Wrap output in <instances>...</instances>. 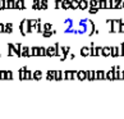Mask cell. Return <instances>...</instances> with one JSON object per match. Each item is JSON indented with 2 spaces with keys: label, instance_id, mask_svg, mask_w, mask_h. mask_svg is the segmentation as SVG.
I'll list each match as a JSON object with an SVG mask.
<instances>
[{
  "label": "cell",
  "instance_id": "obj_31",
  "mask_svg": "<svg viewBox=\"0 0 124 119\" xmlns=\"http://www.w3.org/2000/svg\"><path fill=\"white\" fill-rule=\"evenodd\" d=\"M88 8H99L97 0H90L88 1Z\"/></svg>",
  "mask_w": 124,
  "mask_h": 119
},
{
  "label": "cell",
  "instance_id": "obj_11",
  "mask_svg": "<svg viewBox=\"0 0 124 119\" xmlns=\"http://www.w3.org/2000/svg\"><path fill=\"white\" fill-rule=\"evenodd\" d=\"M5 9H16V0H5Z\"/></svg>",
  "mask_w": 124,
  "mask_h": 119
},
{
  "label": "cell",
  "instance_id": "obj_42",
  "mask_svg": "<svg viewBox=\"0 0 124 119\" xmlns=\"http://www.w3.org/2000/svg\"><path fill=\"white\" fill-rule=\"evenodd\" d=\"M55 9H62V0H55Z\"/></svg>",
  "mask_w": 124,
  "mask_h": 119
},
{
  "label": "cell",
  "instance_id": "obj_35",
  "mask_svg": "<svg viewBox=\"0 0 124 119\" xmlns=\"http://www.w3.org/2000/svg\"><path fill=\"white\" fill-rule=\"evenodd\" d=\"M53 24L51 23H44L42 24V31H51Z\"/></svg>",
  "mask_w": 124,
  "mask_h": 119
},
{
  "label": "cell",
  "instance_id": "obj_19",
  "mask_svg": "<svg viewBox=\"0 0 124 119\" xmlns=\"http://www.w3.org/2000/svg\"><path fill=\"white\" fill-rule=\"evenodd\" d=\"M35 31L37 32V33H41V32H42V23H41V19H40V18L37 19V23H36Z\"/></svg>",
  "mask_w": 124,
  "mask_h": 119
},
{
  "label": "cell",
  "instance_id": "obj_45",
  "mask_svg": "<svg viewBox=\"0 0 124 119\" xmlns=\"http://www.w3.org/2000/svg\"><path fill=\"white\" fill-rule=\"evenodd\" d=\"M99 10V8H90L88 9V12H90V14H96Z\"/></svg>",
  "mask_w": 124,
  "mask_h": 119
},
{
  "label": "cell",
  "instance_id": "obj_34",
  "mask_svg": "<svg viewBox=\"0 0 124 119\" xmlns=\"http://www.w3.org/2000/svg\"><path fill=\"white\" fill-rule=\"evenodd\" d=\"M70 9L73 10L78 9V0H70Z\"/></svg>",
  "mask_w": 124,
  "mask_h": 119
},
{
  "label": "cell",
  "instance_id": "obj_5",
  "mask_svg": "<svg viewBox=\"0 0 124 119\" xmlns=\"http://www.w3.org/2000/svg\"><path fill=\"white\" fill-rule=\"evenodd\" d=\"M95 79H106V77H105V71H95Z\"/></svg>",
  "mask_w": 124,
  "mask_h": 119
},
{
  "label": "cell",
  "instance_id": "obj_29",
  "mask_svg": "<svg viewBox=\"0 0 124 119\" xmlns=\"http://www.w3.org/2000/svg\"><path fill=\"white\" fill-rule=\"evenodd\" d=\"M31 55L32 56H39V46H32L31 48Z\"/></svg>",
  "mask_w": 124,
  "mask_h": 119
},
{
  "label": "cell",
  "instance_id": "obj_23",
  "mask_svg": "<svg viewBox=\"0 0 124 119\" xmlns=\"http://www.w3.org/2000/svg\"><path fill=\"white\" fill-rule=\"evenodd\" d=\"M105 77H106V79H109V81H114V71L110 69L109 72H105Z\"/></svg>",
  "mask_w": 124,
  "mask_h": 119
},
{
  "label": "cell",
  "instance_id": "obj_39",
  "mask_svg": "<svg viewBox=\"0 0 124 119\" xmlns=\"http://www.w3.org/2000/svg\"><path fill=\"white\" fill-rule=\"evenodd\" d=\"M97 3H99V9H105L106 0H97Z\"/></svg>",
  "mask_w": 124,
  "mask_h": 119
},
{
  "label": "cell",
  "instance_id": "obj_9",
  "mask_svg": "<svg viewBox=\"0 0 124 119\" xmlns=\"http://www.w3.org/2000/svg\"><path fill=\"white\" fill-rule=\"evenodd\" d=\"M8 55L9 56H17V54H16V50H14V46H13V44L12 42H9L8 44Z\"/></svg>",
  "mask_w": 124,
  "mask_h": 119
},
{
  "label": "cell",
  "instance_id": "obj_18",
  "mask_svg": "<svg viewBox=\"0 0 124 119\" xmlns=\"http://www.w3.org/2000/svg\"><path fill=\"white\" fill-rule=\"evenodd\" d=\"M81 55L82 56H90V48L82 46L81 48Z\"/></svg>",
  "mask_w": 124,
  "mask_h": 119
},
{
  "label": "cell",
  "instance_id": "obj_28",
  "mask_svg": "<svg viewBox=\"0 0 124 119\" xmlns=\"http://www.w3.org/2000/svg\"><path fill=\"white\" fill-rule=\"evenodd\" d=\"M102 56H110V46H102Z\"/></svg>",
  "mask_w": 124,
  "mask_h": 119
},
{
  "label": "cell",
  "instance_id": "obj_2",
  "mask_svg": "<svg viewBox=\"0 0 124 119\" xmlns=\"http://www.w3.org/2000/svg\"><path fill=\"white\" fill-rule=\"evenodd\" d=\"M27 27H28V23H27V19L24 18V19H22L21 23H19V31H21V35L22 36H26L27 35Z\"/></svg>",
  "mask_w": 124,
  "mask_h": 119
},
{
  "label": "cell",
  "instance_id": "obj_4",
  "mask_svg": "<svg viewBox=\"0 0 124 119\" xmlns=\"http://www.w3.org/2000/svg\"><path fill=\"white\" fill-rule=\"evenodd\" d=\"M55 54H56V48H55V45L46 48V56H55Z\"/></svg>",
  "mask_w": 124,
  "mask_h": 119
},
{
  "label": "cell",
  "instance_id": "obj_16",
  "mask_svg": "<svg viewBox=\"0 0 124 119\" xmlns=\"http://www.w3.org/2000/svg\"><path fill=\"white\" fill-rule=\"evenodd\" d=\"M13 46H14V50H16L17 56H19V58H21V49H22V44H21V42H17V44H13Z\"/></svg>",
  "mask_w": 124,
  "mask_h": 119
},
{
  "label": "cell",
  "instance_id": "obj_25",
  "mask_svg": "<svg viewBox=\"0 0 124 119\" xmlns=\"http://www.w3.org/2000/svg\"><path fill=\"white\" fill-rule=\"evenodd\" d=\"M26 69H27V67L24 65V67H22L21 69L18 71V74H19V79H21V81L24 79V71H26Z\"/></svg>",
  "mask_w": 124,
  "mask_h": 119
},
{
  "label": "cell",
  "instance_id": "obj_30",
  "mask_svg": "<svg viewBox=\"0 0 124 119\" xmlns=\"http://www.w3.org/2000/svg\"><path fill=\"white\" fill-rule=\"evenodd\" d=\"M39 56H46V48L39 46Z\"/></svg>",
  "mask_w": 124,
  "mask_h": 119
},
{
  "label": "cell",
  "instance_id": "obj_13",
  "mask_svg": "<svg viewBox=\"0 0 124 119\" xmlns=\"http://www.w3.org/2000/svg\"><path fill=\"white\" fill-rule=\"evenodd\" d=\"M55 48H56V54H55V56H63L64 55V53H63V49H62V46H60V44L59 42H55Z\"/></svg>",
  "mask_w": 124,
  "mask_h": 119
},
{
  "label": "cell",
  "instance_id": "obj_47",
  "mask_svg": "<svg viewBox=\"0 0 124 119\" xmlns=\"http://www.w3.org/2000/svg\"><path fill=\"white\" fill-rule=\"evenodd\" d=\"M5 72L7 71H0V81L5 79Z\"/></svg>",
  "mask_w": 124,
  "mask_h": 119
},
{
  "label": "cell",
  "instance_id": "obj_21",
  "mask_svg": "<svg viewBox=\"0 0 124 119\" xmlns=\"http://www.w3.org/2000/svg\"><path fill=\"white\" fill-rule=\"evenodd\" d=\"M49 7V1L47 0H40V8H41V10H46Z\"/></svg>",
  "mask_w": 124,
  "mask_h": 119
},
{
  "label": "cell",
  "instance_id": "obj_27",
  "mask_svg": "<svg viewBox=\"0 0 124 119\" xmlns=\"http://www.w3.org/2000/svg\"><path fill=\"white\" fill-rule=\"evenodd\" d=\"M90 55L97 56V55H96V45L93 42H91V46H90Z\"/></svg>",
  "mask_w": 124,
  "mask_h": 119
},
{
  "label": "cell",
  "instance_id": "obj_32",
  "mask_svg": "<svg viewBox=\"0 0 124 119\" xmlns=\"http://www.w3.org/2000/svg\"><path fill=\"white\" fill-rule=\"evenodd\" d=\"M64 76H65V79H73L72 71H64Z\"/></svg>",
  "mask_w": 124,
  "mask_h": 119
},
{
  "label": "cell",
  "instance_id": "obj_15",
  "mask_svg": "<svg viewBox=\"0 0 124 119\" xmlns=\"http://www.w3.org/2000/svg\"><path fill=\"white\" fill-rule=\"evenodd\" d=\"M62 9L64 10L70 9V0H62Z\"/></svg>",
  "mask_w": 124,
  "mask_h": 119
},
{
  "label": "cell",
  "instance_id": "obj_26",
  "mask_svg": "<svg viewBox=\"0 0 124 119\" xmlns=\"http://www.w3.org/2000/svg\"><path fill=\"white\" fill-rule=\"evenodd\" d=\"M118 48V56H123V54H124V42H120V45Z\"/></svg>",
  "mask_w": 124,
  "mask_h": 119
},
{
  "label": "cell",
  "instance_id": "obj_7",
  "mask_svg": "<svg viewBox=\"0 0 124 119\" xmlns=\"http://www.w3.org/2000/svg\"><path fill=\"white\" fill-rule=\"evenodd\" d=\"M16 9H18V10H23V9H26L24 0H16Z\"/></svg>",
  "mask_w": 124,
  "mask_h": 119
},
{
  "label": "cell",
  "instance_id": "obj_43",
  "mask_svg": "<svg viewBox=\"0 0 124 119\" xmlns=\"http://www.w3.org/2000/svg\"><path fill=\"white\" fill-rule=\"evenodd\" d=\"M119 33H124V22L122 21L119 24Z\"/></svg>",
  "mask_w": 124,
  "mask_h": 119
},
{
  "label": "cell",
  "instance_id": "obj_12",
  "mask_svg": "<svg viewBox=\"0 0 124 119\" xmlns=\"http://www.w3.org/2000/svg\"><path fill=\"white\" fill-rule=\"evenodd\" d=\"M62 79H65L64 72H62V71H55V81H62Z\"/></svg>",
  "mask_w": 124,
  "mask_h": 119
},
{
  "label": "cell",
  "instance_id": "obj_17",
  "mask_svg": "<svg viewBox=\"0 0 124 119\" xmlns=\"http://www.w3.org/2000/svg\"><path fill=\"white\" fill-rule=\"evenodd\" d=\"M4 33H8V35L13 33V23H5V30H4Z\"/></svg>",
  "mask_w": 124,
  "mask_h": 119
},
{
  "label": "cell",
  "instance_id": "obj_51",
  "mask_svg": "<svg viewBox=\"0 0 124 119\" xmlns=\"http://www.w3.org/2000/svg\"><path fill=\"white\" fill-rule=\"evenodd\" d=\"M122 73H123V81H124V71H123Z\"/></svg>",
  "mask_w": 124,
  "mask_h": 119
},
{
  "label": "cell",
  "instance_id": "obj_22",
  "mask_svg": "<svg viewBox=\"0 0 124 119\" xmlns=\"http://www.w3.org/2000/svg\"><path fill=\"white\" fill-rule=\"evenodd\" d=\"M46 78H47V81H55V71H47V73H46Z\"/></svg>",
  "mask_w": 124,
  "mask_h": 119
},
{
  "label": "cell",
  "instance_id": "obj_8",
  "mask_svg": "<svg viewBox=\"0 0 124 119\" xmlns=\"http://www.w3.org/2000/svg\"><path fill=\"white\" fill-rule=\"evenodd\" d=\"M87 8H88V1L87 0H78V9L85 10Z\"/></svg>",
  "mask_w": 124,
  "mask_h": 119
},
{
  "label": "cell",
  "instance_id": "obj_40",
  "mask_svg": "<svg viewBox=\"0 0 124 119\" xmlns=\"http://www.w3.org/2000/svg\"><path fill=\"white\" fill-rule=\"evenodd\" d=\"M96 55H102V46H96Z\"/></svg>",
  "mask_w": 124,
  "mask_h": 119
},
{
  "label": "cell",
  "instance_id": "obj_52",
  "mask_svg": "<svg viewBox=\"0 0 124 119\" xmlns=\"http://www.w3.org/2000/svg\"><path fill=\"white\" fill-rule=\"evenodd\" d=\"M123 56H124V54H123Z\"/></svg>",
  "mask_w": 124,
  "mask_h": 119
},
{
  "label": "cell",
  "instance_id": "obj_49",
  "mask_svg": "<svg viewBox=\"0 0 124 119\" xmlns=\"http://www.w3.org/2000/svg\"><path fill=\"white\" fill-rule=\"evenodd\" d=\"M106 24H108V26L111 24V19H108V21H106Z\"/></svg>",
  "mask_w": 124,
  "mask_h": 119
},
{
  "label": "cell",
  "instance_id": "obj_46",
  "mask_svg": "<svg viewBox=\"0 0 124 119\" xmlns=\"http://www.w3.org/2000/svg\"><path fill=\"white\" fill-rule=\"evenodd\" d=\"M5 9V0H0V10Z\"/></svg>",
  "mask_w": 124,
  "mask_h": 119
},
{
  "label": "cell",
  "instance_id": "obj_50",
  "mask_svg": "<svg viewBox=\"0 0 124 119\" xmlns=\"http://www.w3.org/2000/svg\"><path fill=\"white\" fill-rule=\"evenodd\" d=\"M122 5H123V9H124V0H122Z\"/></svg>",
  "mask_w": 124,
  "mask_h": 119
},
{
  "label": "cell",
  "instance_id": "obj_41",
  "mask_svg": "<svg viewBox=\"0 0 124 119\" xmlns=\"http://www.w3.org/2000/svg\"><path fill=\"white\" fill-rule=\"evenodd\" d=\"M62 49H63L64 55H68V54H69V51H70V48H69V46H62Z\"/></svg>",
  "mask_w": 124,
  "mask_h": 119
},
{
  "label": "cell",
  "instance_id": "obj_48",
  "mask_svg": "<svg viewBox=\"0 0 124 119\" xmlns=\"http://www.w3.org/2000/svg\"><path fill=\"white\" fill-rule=\"evenodd\" d=\"M4 30H5V23H0V33H4Z\"/></svg>",
  "mask_w": 124,
  "mask_h": 119
},
{
  "label": "cell",
  "instance_id": "obj_6",
  "mask_svg": "<svg viewBox=\"0 0 124 119\" xmlns=\"http://www.w3.org/2000/svg\"><path fill=\"white\" fill-rule=\"evenodd\" d=\"M42 74H44V73L41 72V71H35V72H32V79L40 81L41 78H42Z\"/></svg>",
  "mask_w": 124,
  "mask_h": 119
},
{
  "label": "cell",
  "instance_id": "obj_24",
  "mask_svg": "<svg viewBox=\"0 0 124 119\" xmlns=\"http://www.w3.org/2000/svg\"><path fill=\"white\" fill-rule=\"evenodd\" d=\"M32 9H33V10H41L40 0H33V1H32Z\"/></svg>",
  "mask_w": 124,
  "mask_h": 119
},
{
  "label": "cell",
  "instance_id": "obj_37",
  "mask_svg": "<svg viewBox=\"0 0 124 119\" xmlns=\"http://www.w3.org/2000/svg\"><path fill=\"white\" fill-rule=\"evenodd\" d=\"M27 23H28V26L31 27H36V23H37V19H27Z\"/></svg>",
  "mask_w": 124,
  "mask_h": 119
},
{
  "label": "cell",
  "instance_id": "obj_20",
  "mask_svg": "<svg viewBox=\"0 0 124 119\" xmlns=\"http://www.w3.org/2000/svg\"><path fill=\"white\" fill-rule=\"evenodd\" d=\"M110 56H113V58L118 56V48L116 46H110Z\"/></svg>",
  "mask_w": 124,
  "mask_h": 119
},
{
  "label": "cell",
  "instance_id": "obj_33",
  "mask_svg": "<svg viewBox=\"0 0 124 119\" xmlns=\"http://www.w3.org/2000/svg\"><path fill=\"white\" fill-rule=\"evenodd\" d=\"M24 79H32V72L28 71V68L24 71Z\"/></svg>",
  "mask_w": 124,
  "mask_h": 119
},
{
  "label": "cell",
  "instance_id": "obj_38",
  "mask_svg": "<svg viewBox=\"0 0 124 119\" xmlns=\"http://www.w3.org/2000/svg\"><path fill=\"white\" fill-rule=\"evenodd\" d=\"M5 79H13V72L12 71H7L5 72Z\"/></svg>",
  "mask_w": 124,
  "mask_h": 119
},
{
  "label": "cell",
  "instance_id": "obj_10",
  "mask_svg": "<svg viewBox=\"0 0 124 119\" xmlns=\"http://www.w3.org/2000/svg\"><path fill=\"white\" fill-rule=\"evenodd\" d=\"M86 79L87 81H95V71H86Z\"/></svg>",
  "mask_w": 124,
  "mask_h": 119
},
{
  "label": "cell",
  "instance_id": "obj_44",
  "mask_svg": "<svg viewBox=\"0 0 124 119\" xmlns=\"http://www.w3.org/2000/svg\"><path fill=\"white\" fill-rule=\"evenodd\" d=\"M111 3H113V0H106V4H105V9H111Z\"/></svg>",
  "mask_w": 124,
  "mask_h": 119
},
{
  "label": "cell",
  "instance_id": "obj_1",
  "mask_svg": "<svg viewBox=\"0 0 124 119\" xmlns=\"http://www.w3.org/2000/svg\"><path fill=\"white\" fill-rule=\"evenodd\" d=\"M123 19H111V24H110V30L109 32L110 33H115V32H119V24Z\"/></svg>",
  "mask_w": 124,
  "mask_h": 119
},
{
  "label": "cell",
  "instance_id": "obj_36",
  "mask_svg": "<svg viewBox=\"0 0 124 119\" xmlns=\"http://www.w3.org/2000/svg\"><path fill=\"white\" fill-rule=\"evenodd\" d=\"M41 33H42L44 37L47 39V37H51V36H53V31H42Z\"/></svg>",
  "mask_w": 124,
  "mask_h": 119
},
{
  "label": "cell",
  "instance_id": "obj_14",
  "mask_svg": "<svg viewBox=\"0 0 124 119\" xmlns=\"http://www.w3.org/2000/svg\"><path fill=\"white\" fill-rule=\"evenodd\" d=\"M77 78L79 81H86V71H77Z\"/></svg>",
  "mask_w": 124,
  "mask_h": 119
},
{
  "label": "cell",
  "instance_id": "obj_3",
  "mask_svg": "<svg viewBox=\"0 0 124 119\" xmlns=\"http://www.w3.org/2000/svg\"><path fill=\"white\" fill-rule=\"evenodd\" d=\"M21 56H23V58H30V56H32V55H31V48H28V46H22V49H21Z\"/></svg>",
  "mask_w": 124,
  "mask_h": 119
}]
</instances>
